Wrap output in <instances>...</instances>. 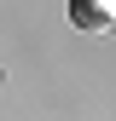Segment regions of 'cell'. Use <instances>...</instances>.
Masks as SVG:
<instances>
[{
	"label": "cell",
	"mask_w": 116,
	"mask_h": 121,
	"mask_svg": "<svg viewBox=\"0 0 116 121\" xmlns=\"http://www.w3.org/2000/svg\"><path fill=\"white\" fill-rule=\"evenodd\" d=\"M76 29H110L116 23V0H70Z\"/></svg>",
	"instance_id": "1"
}]
</instances>
